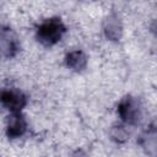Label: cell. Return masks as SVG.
<instances>
[{
  "mask_svg": "<svg viewBox=\"0 0 157 157\" xmlns=\"http://www.w3.org/2000/svg\"><path fill=\"white\" fill-rule=\"evenodd\" d=\"M118 114L125 124H136L141 115L140 105L132 97H125L118 104Z\"/></svg>",
  "mask_w": 157,
  "mask_h": 157,
  "instance_id": "7a4b0ae2",
  "label": "cell"
},
{
  "mask_svg": "<svg viewBox=\"0 0 157 157\" xmlns=\"http://www.w3.org/2000/svg\"><path fill=\"white\" fill-rule=\"evenodd\" d=\"M66 65L74 71H81L86 67L87 56L82 50H72L66 54L65 56Z\"/></svg>",
  "mask_w": 157,
  "mask_h": 157,
  "instance_id": "52a82bcc",
  "label": "cell"
},
{
  "mask_svg": "<svg viewBox=\"0 0 157 157\" xmlns=\"http://www.w3.org/2000/svg\"><path fill=\"white\" fill-rule=\"evenodd\" d=\"M27 123L21 112H12L7 120L6 134L11 139H17L26 132Z\"/></svg>",
  "mask_w": 157,
  "mask_h": 157,
  "instance_id": "5b68a950",
  "label": "cell"
},
{
  "mask_svg": "<svg viewBox=\"0 0 157 157\" xmlns=\"http://www.w3.org/2000/svg\"><path fill=\"white\" fill-rule=\"evenodd\" d=\"M0 102L10 109V112H21V109L26 105V97L22 92L16 90H6L0 93Z\"/></svg>",
  "mask_w": 157,
  "mask_h": 157,
  "instance_id": "277c9868",
  "label": "cell"
},
{
  "mask_svg": "<svg viewBox=\"0 0 157 157\" xmlns=\"http://www.w3.org/2000/svg\"><path fill=\"white\" fill-rule=\"evenodd\" d=\"M112 137L118 141V142H124L126 139H128V131L125 130L124 126L121 125H118V126H114L112 129Z\"/></svg>",
  "mask_w": 157,
  "mask_h": 157,
  "instance_id": "ba28073f",
  "label": "cell"
},
{
  "mask_svg": "<svg viewBox=\"0 0 157 157\" xmlns=\"http://www.w3.org/2000/svg\"><path fill=\"white\" fill-rule=\"evenodd\" d=\"M123 27L117 15H110L104 22V33L110 40H118L121 37Z\"/></svg>",
  "mask_w": 157,
  "mask_h": 157,
  "instance_id": "8992f818",
  "label": "cell"
},
{
  "mask_svg": "<svg viewBox=\"0 0 157 157\" xmlns=\"http://www.w3.org/2000/svg\"><path fill=\"white\" fill-rule=\"evenodd\" d=\"M20 44L16 34L7 28L0 29V55L4 58H12L17 54Z\"/></svg>",
  "mask_w": 157,
  "mask_h": 157,
  "instance_id": "3957f363",
  "label": "cell"
},
{
  "mask_svg": "<svg viewBox=\"0 0 157 157\" xmlns=\"http://www.w3.org/2000/svg\"><path fill=\"white\" fill-rule=\"evenodd\" d=\"M66 28L60 18H49L39 25L37 38L44 45H54L64 36Z\"/></svg>",
  "mask_w": 157,
  "mask_h": 157,
  "instance_id": "6da1fadb",
  "label": "cell"
}]
</instances>
